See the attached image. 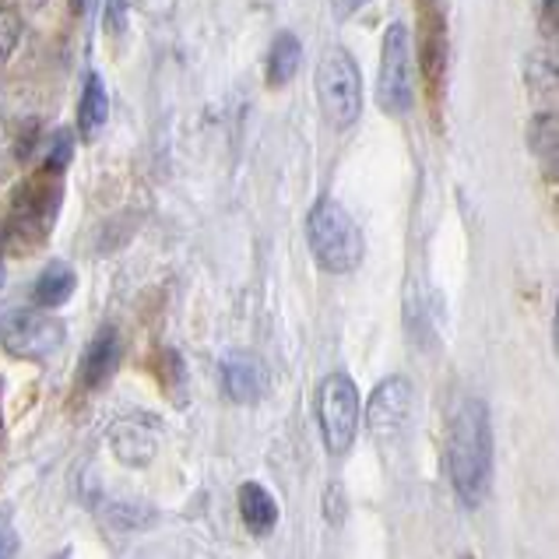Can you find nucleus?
<instances>
[{
	"label": "nucleus",
	"instance_id": "f257e3e1",
	"mask_svg": "<svg viewBox=\"0 0 559 559\" xmlns=\"http://www.w3.org/2000/svg\"><path fill=\"white\" fill-rule=\"evenodd\" d=\"M447 472H451V486L465 507H478L486 500L492 475V429L489 408L478 397H465L451 419Z\"/></svg>",
	"mask_w": 559,
	"mask_h": 559
},
{
	"label": "nucleus",
	"instance_id": "f03ea898",
	"mask_svg": "<svg viewBox=\"0 0 559 559\" xmlns=\"http://www.w3.org/2000/svg\"><path fill=\"white\" fill-rule=\"evenodd\" d=\"M60 198H63V180L57 169L43 166L39 173H32L11 198L4 236H0L4 250L25 253V250L43 247L46 239H50L53 222L60 215Z\"/></svg>",
	"mask_w": 559,
	"mask_h": 559
},
{
	"label": "nucleus",
	"instance_id": "7ed1b4c3",
	"mask_svg": "<svg viewBox=\"0 0 559 559\" xmlns=\"http://www.w3.org/2000/svg\"><path fill=\"white\" fill-rule=\"evenodd\" d=\"M307 239L317 264L331 271V275H348L362 261V233L356 226V218L342 207V201L334 198L313 204V212L307 218Z\"/></svg>",
	"mask_w": 559,
	"mask_h": 559
},
{
	"label": "nucleus",
	"instance_id": "20e7f679",
	"mask_svg": "<svg viewBox=\"0 0 559 559\" xmlns=\"http://www.w3.org/2000/svg\"><path fill=\"white\" fill-rule=\"evenodd\" d=\"M317 103L334 131L353 127L362 114V74L345 50H328L317 68Z\"/></svg>",
	"mask_w": 559,
	"mask_h": 559
},
{
	"label": "nucleus",
	"instance_id": "39448f33",
	"mask_svg": "<svg viewBox=\"0 0 559 559\" xmlns=\"http://www.w3.org/2000/svg\"><path fill=\"white\" fill-rule=\"evenodd\" d=\"M317 419L331 454H345L359 429V391L348 373H328L317 388Z\"/></svg>",
	"mask_w": 559,
	"mask_h": 559
},
{
	"label": "nucleus",
	"instance_id": "423d86ee",
	"mask_svg": "<svg viewBox=\"0 0 559 559\" xmlns=\"http://www.w3.org/2000/svg\"><path fill=\"white\" fill-rule=\"evenodd\" d=\"M415 82H412V39L405 25H388L380 50V78H377V106L383 114L402 117L412 109Z\"/></svg>",
	"mask_w": 559,
	"mask_h": 559
},
{
	"label": "nucleus",
	"instance_id": "0eeeda50",
	"mask_svg": "<svg viewBox=\"0 0 559 559\" xmlns=\"http://www.w3.org/2000/svg\"><path fill=\"white\" fill-rule=\"evenodd\" d=\"M68 328H63L53 313H32V310H14L0 321V342L11 356L43 362L60 353Z\"/></svg>",
	"mask_w": 559,
	"mask_h": 559
},
{
	"label": "nucleus",
	"instance_id": "6e6552de",
	"mask_svg": "<svg viewBox=\"0 0 559 559\" xmlns=\"http://www.w3.org/2000/svg\"><path fill=\"white\" fill-rule=\"evenodd\" d=\"M412 383L405 377H388L377 383V391L370 394V405H366V423H370L373 433H397L405 429L412 419Z\"/></svg>",
	"mask_w": 559,
	"mask_h": 559
},
{
	"label": "nucleus",
	"instance_id": "1a4fd4ad",
	"mask_svg": "<svg viewBox=\"0 0 559 559\" xmlns=\"http://www.w3.org/2000/svg\"><path fill=\"white\" fill-rule=\"evenodd\" d=\"M419 57L429 88L440 92L447 78V22L433 0L419 4Z\"/></svg>",
	"mask_w": 559,
	"mask_h": 559
},
{
	"label": "nucleus",
	"instance_id": "9d476101",
	"mask_svg": "<svg viewBox=\"0 0 559 559\" xmlns=\"http://www.w3.org/2000/svg\"><path fill=\"white\" fill-rule=\"evenodd\" d=\"M222 391L236 405H253L264 394V370L250 353H229L218 362Z\"/></svg>",
	"mask_w": 559,
	"mask_h": 559
},
{
	"label": "nucleus",
	"instance_id": "9b49d317",
	"mask_svg": "<svg viewBox=\"0 0 559 559\" xmlns=\"http://www.w3.org/2000/svg\"><path fill=\"white\" fill-rule=\"evenodd\" d=\"M120 366V331L114 324H106L95 331V338L88 342L82 356V383L88 391H99L114 380Z\"/></svg>",
	"mask_w": 559,
	"mask_h": 559
},
{
	"label": "nucleus",
	"instance_id": "f8f14e48",
	"mask_svg": "<svg viewBox=\"0 0 559 559\" xmlns=\"http://www.w3.org/2000/svg\"><path fill=\"white\" fill-rule=\"evenodd\" d=\"M236 503H239V518H243L247 532L253 538H267L275 532L278 524V503L275 497L261 486V483H243L236 492Z\"/></svg>",
	"mask_w": 559,
	"mask_h": 559
},
{
	"label": "nucleus",
	"instance_id": "ddd939ff",
	"mask_svg": "<svg viewBox=\"0 0 559 559\" xmlns=\"http://www.w3.org/2000/svg\"><path fill=\"white\" fill-rule=\"evenodd\" d=\"M109 120V95L99 74H88L85 78V92H82V103H78V131H82L85 141H95L103 134V127Z\"/></svg>",
	"mask_w": 559,
	"mask_h": 559
},
{
	"label": "nucleus",
	"instance_id": "4468645a",
	"mask_svg": "<svg viewBox=\"0 0 559 559\" xmlns=\"http://www.w3.org/2000/svg\"><path fill=\"white\" fill-rule=\"evenodd\" d=\"M299 60H302L299 39L293 36V32H278L275 43H271V53H267V85L271 88L289 85L299 71Z\"/></svg>",
	"mask_w": 559,
	"mask_h": 559
},
{
	"label": "nucleus",
	"instance_id": "2eb2a0df",
	"mask_svg": "<svg viewBox=\"0 0 559 559\" xmlns=\"http://www.w3.org/2000/svg\"><path fill=\"white\" fill-rule=\"evenodd\" d=\"M74 285H78V275H74L71 264H50L39 275L32 296H36V302H39L43 310H57V307H63V302L74 296Z\"/></svg>",
	"mask_w": 559,
	"mask_h": 559
},
{
	"label": "nucleus",
	"instance_id": "dca6fc26",
	"mask_svg": "<svg viewBox=\"0 0 559 559\" xmlns=\"http://www.w3.org/2000/svg\"><path fill=\"white\" fill-rule=\"evenodd\" d=\"M528 141H532V152L538 158H549V163H556V117L552 114H535Z\"/></svg>",
	"mask_w": 559,
	"mask_h": 559
},
{
	"label": "nucleus",
	"instance_id": "f3484780",
	"mask_svg": "<svg viewBox=\"0 0 559 559\" xmlns=\"http://www.w3.org/2000/svg\"><path fill=\"white\" fill-rule=\"evenodd\" d=\"M22 39V19L8 4H0V60L14 53V46Z\"/></svg>",
	"mask_w": 559,
	"mask_h": 559
},
{
	"label": "nucleus",
	"instance_id": "a211bd4d",
	"mask_svg": "<svg viewBox=\"0 0 559 559\" xmlns=\"http://www.w3.org/2000/svg\"><path fill=\"white\" fill-rule=\"evenodd\" d=\"M556 22H559L556 0H538V28L546 32V39H556Z\"/></svg>",
	"mask_w": 559,
	"mask_h": 559
},
{
	"label": "nucleus",
	"instance_id": "6ab92c4d",
	"mask_svg": "<svg viewBox=\"0 0 559 559\" xmlns=\"http://www.w3.org/2000/svg\"><path fill=\"white\" fill-rule=\"evenodd\" d=\"M14 552H19V538H14V532L8 528V524H0V559L14 556Z\"/></svg>",
	"mask_w": 559,
	"mask_h": 559
},
{
	"label": "nucleus",
	"instance_id": "aec40b11",
	"mask_svg": "<svg viewBox=\"0 0 559 559\" xmlns=\"http://www.w3.org/2000/svg\"><path fill=\"white\" fill-rule=\"evenodd\" d=\"M359 4H362V0H338V19H348V14H353Z\"/></svg>",
	"mask_w": 559,
	"mask_h": 559
},
{
	"label": "nucleus",
	"instance_id": "412c9836",
	"mask_svg": "<svg viewBox=\"0 0 559 559\" xmlns=\"http://www.w3.org/2000/svg\"><path fill=\"white\" fill-rule=\"evenodd\" d=\"M4 275H8L4 271V243H0V285H4Z\"/></svg>",
	"mask_w": 559,
	"mask_h": 559
},
{
	"label": "nucleus",
	"instance_id": "4be33fe9",
	"mask_svg": "<svg viewBox=\"0 0 559 559\" xmlns=\"http://www.w3.org/2000/svg\"><path fill=\"white\" fill-rule=\"evenodd\" d=\"M0 433H4V415H0Z\"/></svg>",
	"mask_w": 559,
	"mask_h": 559
}]
</instances>
